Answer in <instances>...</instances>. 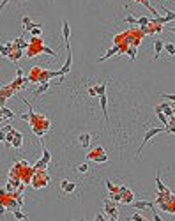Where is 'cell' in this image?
I'll return each mask as SVG.
<instances>
[{
    "instance_id": "cell-36",
    "label": "cell",
    "mask_w": 175,
    "mask_h": 221,
    "mask_svg": "<svg viewBox=\"0 0 175 221\" xmlns=\"http://www.w3.org/2000/svg\"><path fill=\"white\" fill-rule=\"evenodd\" d=\"M4 212H6V205L0 202V216H4Z\"/></svg>"
},
{
    "instance_id": "cell-37",
    "label": "cell",
    "mask_w": 175,
    "mask_h": 221,
    "mask_svg": "<svg viewBox=\"0 0 175 221\" xmlns=\"http://www.w3.org/2000/svg\"><path fill=\"white\" fill-rule=\"evenodd\" d=\"M7 2H9V0H2V2H0V11H2V9L7 6Z\"/></svg>"
},
{
    "instance_id": "cell-17",
    "label": "cell",
    "mask_w": 175,
    "mask_h": 221,
    "mask_svg": "<svg viewBox=\"0 0 175 221\" xmlns=\"http://www.w3.org/2000/svg\"><path fill=\"white\" fill-rule=\"evenodd\" d=\"M21 23H23V29H25V30H30L32 27H34V23L30 22V18H28V16H23V18H21Z\"/></svg>"
},
{
    "instance_id": "cell-12",
    "label": "cell",
    "mask_w": 175,
    "mask_h": 221,
    "mask_svg": "<svg viewBox=\"0 0 175 221\" xmlns=\"http://www.w3.org/2000/svg\"><path fill=\"white\" fill-rule=\"evenodd\" d=\"M119 50H120V46H113V48H110V50L106 51L103 57H99V62H105L106 58H110V57H113L115 53H119Z\"/></svg>"
},
{
    "instance_id": "cell-15",
    "label": "cell",
    "mask_w": 175,
    "mask_h": 221,
    "mask_svg": "<svg viewBox=\"0 0 175 221\" xmlns=\"http://www.w3.org/2000/svg\"><path fill=\"white\" fill-rule=\"evenodd\" d=\"M41 145H42V161H46V163H50V161H51V154H50V150L46 149V147H44V143H42V140H41Z\"/></svg>"
},
{
    "instance_id": "cell-18",
    "label": "cell",
    "mask_w": 175,
    "mask_h": 221,
    "mask_svg": "<svg viewBox=\"0 0 175 221\" xmlns=\"http://www.w3.org/2000/svg\"><path fill=\"white\" fill-rule=\"evenodd\" d=\"M156 113H157V117H159V120H161L163 124H165V128H166V126H168V117H166V115L163 113V112L159 110V108H156Z\"/></svg>"
},
{
    "instance_id": "cell-10",
    "label": "cell",
    "mask_w": 175,
    "mask_h": 221,
    "mask_svg": "<svg viewBox=\"0 0 175 221\" xmlns=\"http://www.w3.org/2000/svg\"><path fill=\"white\" fill-rule=\"evenodd\" d=\"M131 205L134 207V209H147V207H154V203L152 202H147V200H140V202H131Z\"/></svg>"
},
{
    "instance_id": "cell-14",
    "label": "cell",
    "mask_w": 175,
    "mask_h": 221,
    "mask_svg": "<svg viewBox=\"0 0 175 221\" xmlns=\"http://www.w3.org/2000/svg\"><path fill=\"white\" fill-rule=\"evenodd\" d=\"M14 94V90L13 89H11V87H4V89H0V97H11V96H13Z\"/></svg>"
},
{
    "instance_id": "cell-19",
    "label": "cell",
    "mask_w": 175,
    "mask_h": 221,
    "mask_svg": "<svg viewBox=\"0 0 175 221\" xmlns=\"http://www.w3.org/2000/svg\"><path fill=\"white\" fill-rule=\"evenodd\" d=\"M0 112H2V115H4V119H7V120H9V119H13V117H14V113L11 112V110H7L6 106H0Z\"/></svg>"
},
{
    "instance_id": "cell-38",
    "label": "cell",
    "mask_w": 175,
    "mask_h": 221,
    "mask_svg": "<svg viewBox=\"0 0 175 221\" xmlns=\"http://www.w3.org/2000/svg\"><path fill=\"white\" fill-rule=\"evenodd\" d=\"M96 221H103V214H96Z\"/></svg>"
},
{
    "instance_id": "cell-9",
    "label": "cell",
    "mask_w": 175,
    "mask_h": 221,
    "mask_svg": "<svg viewBox=\"0 0 175 221\" xmlns=\"http://www.w3.org/2000/svg\"><path fill=\"white\" fill-rule=\"evenodd\" d=\"M90 133H82V135L78 136V140H80V143H82V147L83 149H87L89 145H90Z\"/></svg>"
},
{
    "instance_id": "cell-24",
    "label": "cell",
    "mask_w": 175,
    "mask_h": 221,
    "mask_svg": "<svg viewBox=\"0 0 175 221\" xmlns=\"http://www.w3.org/2000/svg\"><path fill=\"white\" fill-rule=\"evenodd\" d=\"M163 11H165V18H166V22H172V20H175V13H173V11L165 9V7H163Z\"/></svg>"
},
{
    "instance_id": "cell-5",
    "label": "cell",
    "mask_w": 175,
    "mask_h": 221,
    "mask_svg": "<svg viewBox=\"0 0 175 221\" xmlns=\"http://www.w3.org/2000/svg\"><path fill=\"white\" fill-rule=\"evenodd\" d=\"M62 36H64V43H66V48H71V44H69L71 29H69V22H67V20H64V22H62Z\"/></svg>"
},
{
    "instance_id": "cell-7",
    "label": "cell",
    "mask_w": 175,
    "mask_h": 221,
    "mask_svg": "<svg viewBox=\"0 0 175 221\" xmlns=\"http://www.w3.org/2000/svg\"><path fill=\"white\" fill-rule=\"evenodd\" d=\"M60 187H62L64 193L71 195V193L76 189V184H74V182H69V180H62V182H60Z\"/></svg>"
},
{
    "instance_id": "cell-13",
    "label": "cell",
    "mask_w": 175,
    "mask_h": 221,
    "mask_svg": "<svg viewBox=\"0 0 175 221\" xmlns=\"http://www.w3.org/2000/svg\"><path fill=\"white\" fill-rule=\"evenodd\" d=\"M48 87H50V81H42L41 85L37 87V90L34 92V96H35V97H39L42 92H46V90H48Z\"/></svg>"
},
{
    "instance_id": "cell-3",
    "label": "cell",
    "mask_w": 175,
    "mask_h": 221,
    "mask_svg": "<svg viewBox=\"0 0 175 221\" xmlns=\"http://www.w3.org/2000/svg\"><path fill=\"white\" fill-rule=\"evenodd\" d=\"M71 65H73V53H71V48H66V62H64L62 69H58L60 76H64V74H67L71 71Z\"/></svg>"
},
{
    "instance_id": "cell-2",
    "label": "cell",
    "mask_w": 175,
    "mask_h": 221,
    "mask_svg": "<svg viewBox=\"0 0 175 221\" xmlns=\"http://www.w3.org/2000/svg\"><path fill=\"white\" fill-rule=\"evenodd\" d=\"M165 131V128H152V129H149L147 133H145V136H143V142H141V145H140V150H138V156L141 154V149L145 147V143L150 140V138H154L156 135H159V133H163Z\"/></svg>"
},
{
    "instance_id": "cell-6",
    "label": "cell",
    "mask_w": 175,
    "mask_h": 221,
    "mask_svg": "<svg viewBox=\"0 0 175 221\" xmlns=\"http://www.w3.org/2000/svg\"><path fill=\"white\" fill-rule=\"evenodd\" d=\"M99 103H101V110H103V115H105V120H106V124H108V110H106V106H108V97H106L105 94L103 96H99Z\"/></svg>"
},
{
    "instance_id": "cell-4",
    "label": "cell",
    "mask_w": 175,
    "mask_h": 221,
    "mask_svg": "<svg viewBox=\"0 0 175 221\" xmlns=\"http://www.w3.org/2000/svg\"><path fill=\"white\" fill-rule=\"evenodd\" d=\"M105 211L106 214L110 216V219H117L119 218V212H117V205L115 203H112V200H105Z\"/></svg>"
},
{
    "instance_id": "cell-26",
    "label": "cell",
    "mask_w": 175,
    "mask_h": 221,
    "mask_svg": "<svg viewBox=\"0 0 175 221\" xmlns=\"http://www.w3.org/2000/svg\"><path fill=\"white\" fill-rule=\"evenodd\" d=\"M13 214H14L16 219H27V216L21 212V211H18V209H13Z\"/></svg>"
},
{
    "instance_id": "cell-22",
    "label": "cell",
    "mask_w": 175,
    "mask_h": 221,
    "mask_svg": "<svg viewBox=\"0 0 175 221\" xmlns=\"http://www.w3.org/2000/svg\"><path fill=\"white\" fill-rule=\"evenodd\" d=\"M46 166H48V163L42 161V159H39V161L34 164V170H46Z\"/></svg>"
},
{
    "instance_id": "cell-21",
    "label": "cell",
    "mask_w": 175,
    "mask_h": 221,
    "mask_svg": "<svg viewBox=\"0 0 175 221\" xmlns=\"http://www.w3.org/2000/svg\"><path fill=\"white\" fill-rule=\"evenodd\" d=\"M136 23H138L140 27H149V25H150V20L145 18V16H141V18H136Z\"/></svg>"
},
{
    "instance_id": "cell-39",
    "label": "cell",
    "mask_w": 175,
    "mask_h": 221,
    "mask_svg": "<svg viewBox=\"0 0 175 221\" xmlns=\"http://www.w3.org/2000/svg\"><path fill=\"white\" fill-rule=\"evenodd\" d=\"M170 30H172V32H175V27H173V29H170Z\"/></svg>"
},
{
    "instance_id": "cell-1",
    "label": "cell",
    "mask_w": 175,
    "mask_h": 221,
    "mask_svg": "<svg viewBox=\"0 0 175 221\" xmlns=\"http://www.w3.org/2000/svg\"><path fill=\"white\" fill-rule=\"evenodd\" d=\"M87 159L89 161H96V163H106L108 161V156L105 154V149L103 147H96V149L87 154Z\"/></svg>"
},
{
    "instance_id": "cell-20",
    "label": "cell",
    "mask_w": 175,
    "mask_h": 221,
    "mask_svg": "<svg viewBox=\"0 0 175 221\" xmlns=\"http://www.w3.org/2000/svg\"><path fill=\"white\" fill-rule=\"evenodd\" d=\"M163 50H166V53H168V55L175 57V44H172V43H166V44H165V48H163Z\"/></svg>"
},
{
    "instance_id": "cell-31",
    "label": "cell",
    "mask_w": 175,
    "mask_h": 221,
    "mask_svg": "<svg viewBox=\"0 0 175 221\" xmlns=\"http://www.w3.org/2000/svg\"><path fill=\"white\" fill-rule=\"evenodd\" d=\"M129 58H131V60H134V58H136V48H129Z\"/></svg>"
},
{
    "instance_id": "cell-29",
    "label": "cell",
    "mask_w": 175,
    "mask_h": 221,
    "mask_svg": "<svg viewBox=\"0 0 175 221\" xmlns=\"http://www.w3.org/2000/svg\"><path fill=\"white\" fill-rule=\"evenodd\" d=\"M78 172H80V173H85V172H89V164H87V163L80 164V166H78Z\"/></svg>"
},
{
    "instance_id": "cell-30",
    "label": "cell",
    "mask_w": 175,
    "mask_h": 221,
    "mask_svg": "<svg viewBox=\"0 0 175 221\" xmlns=\"http://www.w3.org/2000/svg\"><path fill=\"white\" fill-rule=\"evenodd\" d=\"M161 96H163V99H168L172 103H175V94H161Z\"/></svg>"
},
{
    "instance_id": "cell-28",
    "label": "cell",
    "mask_w": 175,
    "mask_h": 221,
    "mask_svg": "<svg viewBox=\"0 0 175 221\" xmlns=\"http://www.w3.org/2000/svg\"><path fill=\"white\" fill-rule=\"evenodd\" d=\"M30 34L34 37H39L41 36V27H32V29H30Z\"/></svg>"
},
{
    "instance_id": "cell-27",
    "label": "cell",
    "mask_w": 175,
    "mask_h": 221,
    "mask_svg": "<svg viewBox=\"0 0 175 221\" xmlns=\"http://www.w3.org/2000/svg\"><path fill=\"white\" fill-rule=\"evenodd\" d=\"M106 189L110 193H115V191H119V187H115V186L112 184V180H106Z\"/></svg>"
},
{
    "instance_id": "cell-16",
    "label": "cell",
    "mask_w": 175,
    "mask_h": 221,
    "mask_svg": "<svg viewBox=\"0 0 175 221\" xmlns=\"http://www.w3.org/2000/svg\"><path fill=\"white\" fill-rule=\"evenodd\" d=\"M159 175H161V173L157 172V175H156V184H157V191H159V193H165V191H166V187H165V184L161 182V177H159Z\"/></svg>"
},
{
    "instance_id": "cell-8",
    "label": "cell",
    "mask_w": 175,
    "mask_h": 221,
    "mask_svg": "<svg viewBox=\"0 0 175 221\" xmlns=\"http://www.w3.org/2000/svg\"><path fill=\"white\" fill-rule=\"evenodd\" d=\"M21 143H23V135H21L20 131L14 129V138H13V142H11V145H13L14 149H20Z\"/></svg>"
},
{
    "instance_id": "cell-11",
    "label": "cell",
    "mask_w": 175,
    "mask_h": 221,
    "mask_svg": "<svg viewBox=\"0 0 175 221\" xmlns=\"http://www.w3.org/2000/svg\"><path fill=\"white\" fill-rule=\"evenodd\" d=\"M163 48H165V43H163L161 39H156V43H154V60H157V57H159V53L163 51Z\"/></svg>"
},
{
    "instance_id": "cell-34",
    "label": "cell",
    "mask_w": 175,
    "mask_h": 221,
    "mask_svg": "<svg viewBox=\"0 0 175 221\" xmlns=\"http://www.w3.org/2000/svg\"><path fill=\"white\" fill-rule=\"evenodd\" d=\"M89 96H97V92H96V87H90V89H89Z\"/></svg>"
},
{
    "instance_id": "cell-35",
    "label": "cell",
    "mask_w": 175,
    "mask_h": 221,
    "mask_svg": "<svg viewBox=\"0 0 175 221\" xmlns=\"http://www.w3.org/2000/svg\"><path fill=\"white\" fill-rule=\"evenodd\" d=\"M20 119H21V120H30V115H28V113H21Z\"/></svg>"
},
{
    "instance_id": "cell-25",
    "label": "cell",
    "mask_w": 175,
    "mask_h": 221,
    "mask_svg": "<svg viewBox=\"0 0 175 221\" xmlns=\"http://www.w3.org/2000/svg\"><path fill=\"white\" fill-rule=\"evenodd\" d=\"M96 92H97V96H103V94H106V81L96 87Z\"/></svg>"
},
{
    "instance_id": "cell-32",
    "label": "cell",
    "mask_w": 175,
    "mask_h": 221,
    "mask_svg": "<svg viewBox=\"0 0 175 221\" xmlns=\"http://www.w3.org/2000/svg\"><path fill=\"white\" fill-rule=\"evenodd\" d=\"M131 219H134V221H145V218H143L141 214H133V216H131Z\"/></svg>"
},
{
    "instance_id": "cell-33",
    "label": "cell",
    "mask_w": 175,
    "mask_h": 221,
    "mask_svg": "<svg viewBox=\"0 0 175 221\" xmlns=\"http://www.w3.org/2000/svg\"><path fill=\"white\" fill-rule=\"evenodd\" d=\"M126 22H127V23H136V18H134V16H131V14H127V16H126Z\"/></svg>"
},
{
    "instance_id": "cell-23",
    "label": "cell",
    "mask_w": 175,
    "mask_h": 221,
    "mask_svg": "<svg viewBox=\"0 0 175 221\" xmlns=\"http://www.w3.org/2000/svg\"><path fill=\"white\" fill-rule=\"evenodd\" d=\"M41 51L42 53H48L51 57H58V51H53L51 48H48V46H41Z\"/></svg>"
}]
</instances>
